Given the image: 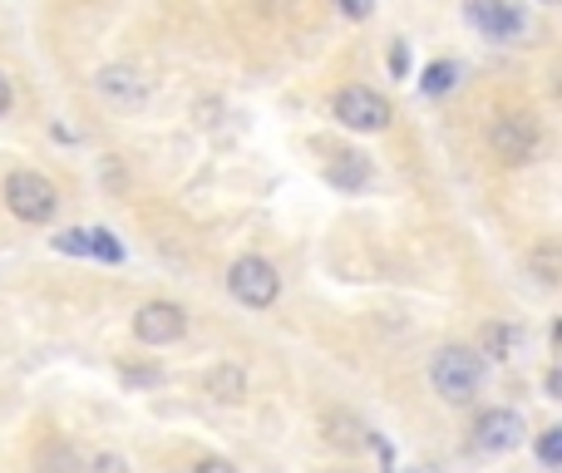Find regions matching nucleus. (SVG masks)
Wrapping results in <instances>:
<instances>
[{
  "label": "nucleus",
  "instance_id": "3",
  "mask_svg": "<svg viewBox=\"0 0 562 473\" xmlns=\"http://www.w3.org/2000/svg\"><path fill=\"white\" fill-rule=\"evenodd\" d=\"M488 148H494L508 168L533 164L538 148H543V128H538L533 114H498L494 128H488Z\"/></svg>",
  "mask_w": 562,
  "mask_h": 473
},
{
  "label": "nucleus",
  "instance_id": "23",
  "mask_svg": "<svg viewBox=\"0 0 562 473\" xmlns=\"http://www.w3.org/2000/svg\"><path fill=\"white\" fill-rule=\"evenodd\" d=\"M124 380H128V385H154L158 370H124Z\"/></svg>",
  "mask_w": 562,
  "mask_h": 473
},
{
  "label": "nucleus",
  "instance_id": "10",
  "mask_svg": "<svg viewBox=\"0 0 562 473\" xmlns=\"http://www.w3.org/2000/svg\"><path fill=\"white\" fill-rule=\"evenodd\" d=\"M326 178L336 188H346V193H356V188H366V178H370V164L360 154H350V148H340V154H330V164H326Z\"/></svg>",
  "mask_w": 562,
  "mask_h": 473
},
{
  "label": "nucleus",
  "instance_id": "26",
  "mask_svg": "<svg viewBox=\"0 0 562 473\" xmlns=\"http://www.w3.org/2000/svg\"><path fill=\"white\" fill-rule=\"evenodd\" d=\"M548 5H553V0H548Z\"/></svg>",
  "mask_w": 562,
  "mask_h": 473
},
{
  "label": "nucleus",
  "instance_id": "20",
  "mask_svg": "<svg viewBox=\"0 0 562 473\" xmlns=\"http://www.w3.org/2000/svg\"><path fill=\"white\" fill-rule=\"evenodd\" d=\"M390 75H395V79L409 75V49L405 45H390Z\"/></svg>",
  "mask_w": 562,
  "mask_h": 473
},
{
  "label": "nucleus",
  "instance_id": "4",
  "mask_svg": "<svg viewBox=\"0 0 562 473\" xmlns=\"http://www.w3.org/2000/svg\"><path fill=\"white\" fill-rule=\"evenodd\" d=\"M227 291H233L247 311H267L281 296V277L267 257H237L233 267H227Z\"/></svg>",
  "mask_w": 562,
  "mask_h": 473
},
{
  "label": "nucleus",
  "instance_id": "15",
  "mask_svg": "<svg viewBox=\"0 0 562 473\" xmlns=\"http://www.w3.org/2000/svg\"><path fill=\"white\" fill-rule=\"evenodd\" d=\"M528 267L538 271V281H543V286H558V247H553V241H543V247L528 257Z\"/></svg>",
  "mask_w": 562,
  "mask_h": 473
},
{
  "label": "nucleus",
  "instance_id": "7",
  "mask_svg": "<svg viewBox=\"0 0 562 473\" xmlns=\"http://www.w3.org/2000/svg\"><path fill=\"white\" fill-rule=\"evenodd\" d=\"M464 15L474 30H484V40H498V45H514L524 35V10L514 0H469Z\"/></svg>",
  "mask_w": 562,
  "mask_h": 473
},
{
  "label": "nucleus",
  "instance_id": "12",
  "mask_svg": "<svg viewBox=\"0 0 562 473\" xmlns=\"http://www.w3.org/2000/svg\"><path fill=\"white\" fill-rule=\"evenodd\" d=\"M35 473H85V454L79 449H69V444H40V454H35Z\"/></svg>",
  "mask_w": 562,
  "mask_h": 473
},
{
  "label": "nucleus",
  "instance_id": "6",
  "mask_svg": "<svg viewBox=\"0 0 562 473\" xmlns=\"http://www.w3.org/2000/svg\"><path fill=\"white\" fill-rule=\"evenodd\" d=\"M183 330H188V311L178 301H148L134 316V336L144 346H173V340H183Z\"/></svg>",
  "mask_w": 562,
  "mask_h": 473
},
{
  "label": "nucleus",
  "instance_id": "11",
  "mask_svg": "<svg viewBox=\"0 0 562 473\" xmlns=\"http://www.w3.org/2000/svg\"><path fill=\"white\" fill-rule=\"evenodd\" d=\"M203 390L213 399H223V405H237V399H247V375L237 365H217V370H207Z\"/></svg>",
  "mask_w": 562,
  "mask_h": 473
},
{
  "label": "nucleus",
  "instance_id": "24",
  "mask_svg": "<svg viewBox=\"0 0 562 473\" xmlns=\"http://www.w3.org/2000/svg\"><path fill=\"white\" fill-rule=\"evenodd\" d=\"M543 385H548V399H558V390H562V375H558V370H548V380H543Z\"/></svg>",
  "mask_w": 562,
  "mask_h": 473
},
{
  "label": "nucleus",
  "instance_id": "1",
  "mask_svg": "<svg viewBox=\"0 0 562 473\" xmlns=\"http://www.w3.org/2000/svg\"><path fill=\"white\" fill-rule=\"evenodd\" d=\"M479 380H484V360H479L469 346H445V350H435V360H429V385H435V395L449 399V405L474 399Z\"/></svg>",
  "mask_w": 562,
  "mask_h": 473
},
{
  "label": "nucleus",
  "instance_id": "5",
  "mask_svg": "<svg viewBox=\"0 0 562 473\" xmlns=\"http://www.w3.org/2000/svg\"><path fill=\"white\" fill-rule=\"evenodd\" d=\"M336 119L346 128H356V134H380V128H390V99L375 94V89L366 85H350L336 94Z\"/></svg>",
  "mask_w": 562,
  "mask_h": 473
},
{
  "label": "nucleus",
  "instance_id": "8",
  "mask_svg": "<svg viewBox=\"0 0 562 473\" xmlns=\"http://www.w3.org/2000/svg\"><path fill=\"white\" fill-rule=\"evenodd\" d=\"M524 444V415L518 409H484L474 419V449L484 454H508Z\"/></svg>",
  "mask_w": 562,
  "mask_h": 473
},
{
  "label": "nucleus",
  "instance_id": "16",
  "mask_svg": "<svg viewBox=\"0 0 562 473\" xmlns=\"http://www.w3.org/2000/svg\"><path fill=\"white\" fill-rule=\"evenodd\" d=\"M89 257H99V261H124V247H119L114 233L94 227V233H89Z\"/></svg>",
  "mask_w": 562,
  "mask_h": 473
},
{
  "label": "nucleus",
  "instance_id": "18",
  "mask_svg": "<svg viewBox=\"0 0 562 473\" xmlns=\"http://www.w3.org/2000/svg\"><path fill=\"white\" fill-rule=\"evenodd\" d=\"M59 251H69V257H89V233H79V227H69V233L55 237Z\"/></svg>",
  "mask_w": 562,
  "mask_h": 473
},
{
  "label": "nucleus",
  "instance_id": "2",
  "mask_svg": "<svg viewBox=\"0 0 562 473\" xmlns=\"http://www.w3.org/2000/svg\"><path fill=\"white\" fill-rule=\"evenodd\" d=\"M0 193H5V207L20 217V223H49V217L59 213V193L49 178L40 173H10L5 183H0Z\"/></svg>",
  "mask_w": 562,
  "mask_h": 473
},
{
  "label": "nucleus",
  "instance_id": "21",
  "mask_svg": "<svg viewBox=\"0 0 562 473\" xmlns=\"http://www.w3.org/2000/svg\"><path fill=\"white\" fill-rule=\"evenodd\" d=\"M340 10H346L350 20H360V15H370V0H336Z\"/></svg>",
  "mask_w": 562,
  "mask_h": 473
},
{
  "label": "nucleus",
  "instance_id": "17",
  "mask_svg": "<svg viewBox=\"0 0 562 473\" xmlns=\"http://www.w3.org/2000/svg\"><path fill=\"white\" fill-rule=\"evenodd\" d=\"M538 459H543L548 469L562 464V429H543V435H538Z\"/></svg>",
  "mask_w": 562,
  "mask_h": 473
},
{
  "label": "nucleus",
  "instance_id": "13",
  "mask_svg": "<svg viewBox=\"0 0 562 473\" xmlns=\"http://www.w3.org/2000/svg\"><path fill=\"white\" fill-rule=\"evenodd\" d=\"M518 346H524V330L518 326H484V356L508 360Z\"/></svg>",
  "mask_w": 562,
  "mask_h": 473
},
{
  "label": "nucleus",
  "instance_id": "19",
  "mask_svg": "<svg viewBox=\"0 0 562 473\" xmlns=\"http://www.w3.org/2000/svg\"><path fill=\"white\" fill-rule=\"evenodd\" d=\"M85 473H128V459H119V454H94L85 464Z\"/></svg>",
  "mask_w": 562,
  "mask_h": 473
},
{
  "label": "nucleus",
  "instance_id": "9",
  "mask_svg": "<svg viewBox=\"0 0 562 473\" xmlns=\"http://www.w3.org/2000/svg\"><path fill=\"white\" fill-rule=\"evenodd\" d=\"M94 89L104 99H114V104H144V79L134 69H99Z\"/></svg>",
  "mask_w": 562,
  "mask_h": 473
},
{
  "label": "nucleus",
  "instance_id": "25",
  "mask_svg": "<svg viewBox=\"0 0 562 473\" xmlns=\"http://www.w3.org/2000/svg\"><path fill=\"white\" fill-rule=\"evenodd\" d=\"M10 114V85H5V75H0V119Z\"/></svg>",
  "mask_w": 562,
  "mask_h": 473
},
{
  "label": "nucleus",
  "instance_id": "14",
  "mask_svg": "<svg viewBox=\"0 0 562 473\" xmlns=\"http://www.w3.org/2000/svg\"><path fill=\"white\" fill-rule=\"evenodd\" d=\"M454 85H459V65H449V59L425 69V94H449Z\"/></svg>",
  "mask_w": 562,
  "mask_h": 473
},
{
  "label": "nucleus",
  "instance_id": "22",
  "mask_svg": "<svg viewBox=\"0 0 562 473\" xmlns=\"http://www.w3.org/2000/svg\"><path fill=\"white\" fill-rule=\"evenodd\" d=\"M193 473H237V469L227 464V459H203V464H198Z\"/></svg>",
  "mask_w": 562,
  "mask_h": 473
}]
</instances>
